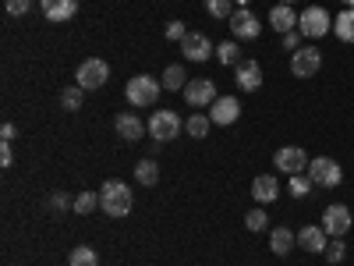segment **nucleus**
<instances>
[{
  "instance_id": "f257e3e1",
  "label": "nucleus",
  "mask_w": 354,
  "mask_h": 266,
  "mask_svg": "<svg viewBox=\"0 0 354 266\" xmlns=\"http://www.w3.org/2000/svg\"><path fill=\"white\" fill-rule=\"evenodd\" d=\"M131 206H135V192L124 185V181H106L100 188V210L113 220H121L131 213Z\"/></svg>"
},
{
  "instance_id": "f03ea898",
  "label": "nucleus",
  "mask_w": 354,
  "mask_h": 266,
  "mask_svg": "<svg viewBox=\"0 0 354 266\" xmlns=\"http://www.w3.org/2000/svg\"><path fill=\"white\" fill-rule=\"evenodd\" d=\"M160 78H153V75H135V78H128V85H124V96H128V103L138 110V107H153L156 100H160Z\"/></svg>"
},
{
  "instance_id": "7ed1b4c3",
  "label": "nucleus",
  "mask_w": 354,
  "mask_h": 266,
  "mask_svg": "<svg viewBox=\"0 0 354 266\" xmlns=\"http://www.w3.org/2000/svg\"><path fill=\"white\" fill-rule=\"evenodd\" d=\"M298 33H301V36H308V39H322V36H330V33H333V15H330L326 8H319V4L305 8V11L298 15Z\"/></svg>"
},
{
  "instance_id": "20e7f679",
  "label": "nucleus",
  "mask_w": 354,
  "mask_h": 266,
  "mask_svg": "<svg viewBox=\"0 0 354 266\" xmlns=\"http://www.w3.org/2000/svg\"><path fill=\"white\" fill-rule=\"evenodd\" d=\"M75 78H78L75 85H82L85 93H93V89H103V85H106V78H110V64L100 61V57H88V61L78 64Z\"/></svg>"
},
{
  "instance_id": "39448f33",
  "label": "nucleus",
  "mask_w": 354,
  "mask_h": 266,
  "mask_svg": "<svg viewBox=\"0 0 354 266\" xmlns=\"http://www.w3.org/2000/svg\"><path fill=\"white\" fill-rule=\"evenodd\" d=\"M308 177L319 185V188H337L344 181V167L333 160V157H315L308 163Z\"/></svg>"
},
{
  "instance_id": "423d86ee",
  "label": "nucleus",
  "mask_w": 354,
  "mask_h": 266,
  "mask_svg": "<svg viewBox=\"0 0 354 266\" xmlns=\"http://www.w3.org/2000/svg\"><path fill=\"white\" fill-rule=\"evenodd\" d=\"M181 128H185V121H181L174 110H156V114L149 117V135H153L156 142L177 139V135H181Z\"/></svg>"
},
{
  "instance_id": "0eeeda50",
  "label": "nucleus",
  "mask_w": 354,
  "mask_h": 266,
  "mask_svg": "<svg viewBox=\"0 0 354 266\" xmlns=\"http://www.w3.org/2000/svg\"><path fill=\"white\" fill-rule=\"evenodd\" d=\"M319 68H322V53L315 46H301L290 53V75L294 78H312V75H319Z\"/></svg>"
},
{
  "instance_id": "6e6552de",
  "label": "nucleus",
  "mask_w": 354,
  "mask_h": 266,
  "mask_svg": "<svg viewBox=\"0 0 354 266\" xmlns=\"http://www.w3.org/2000/svg\"><path fill=\"white\" fill-rule=\"evenodd\" d=\"M351 210L344 202H333V206H326V210H322V231L330 234V238H344V234L351 231Z\"/></svg>"
},
{
  "instance_id": "1a4fd4ad",
  "label": "nucleus",
  "mask_w": 354,
  "mask_h": 266,
  "mask_svg": "<svg viewBox=\"0 0 354 266\" xmlns=\"http://www.w3.org/2000/svg\"><path fill=\"white\" fill-rule=\"evenodd\" d=\"M273 163H277V170H283V174H305L312 160L305 157L301 145H283V150H277Z\"/></svg>"
},
{
  "instance_id": "9d476101",
  "label": "nucleus",
  "mask_w": 354,
  "mask_h": 266,
  "mask_svg": "<svg viewBox=\"0 0 354 266\" xmlns=\"http://www.w3.org/2000/svg\"><path fill=\"white\" fill-rule=\"evenodd\" d=\"M227 25H230V33H234V39H255L259 33H262V21L248 11V8H238L230 18H227Z\"/></svg>"
},
{
  "instance_id": "9b49d317",
  "label": "nucleus",
  "mask_w": 354,
  "mask_h": 266,
  "mask_svg": "<svg viewBox=\"0 0 354 266\" xmlns=\"http://www.w3.org/2000/svg\"><path fill=\"white\" fill-rule=\"evenodd\" d=\"M185 103L188 107H213L216 103V85L213 78H192L185 85Z\"/></svg>"
},
{
  "instance_id": "f8f14e48",
  "label": "nucleus",
  "mask_w": 354,
  "mask_h": 266,
  "mask_svg": "<svg viewBox=\"0 0 354 266\" xmlns=\"http://www.w3.org/2000/svg\"><path fill=\"white\" fill-rule=\"evenodd\" d=\"M181 53L188 57V61L202 64V61H209V57H216V46L209 43V36H202V33H188L181 39Z\"/></svg>"
},
{
  "instance_id": "ddd939ff",
  "label": "nucleus",
  "mask_w": 354,
  "mask_h": 266,
  "mask_svg": "<svg viewBox=\"0 0 354 266\" xmlns=\"http://www.w3.org/2000/svg\"><path fill=\"white\" fill-rule=\"evenodd\" d=\"M238 117H241V103H238V96H220V100L209 107V121L220 125V128L234 125Z\"/></svg>"
},
{
  "instance_id": "4468645a",
  "label": "nucleus",
  "mask_w": 354,
  "mask_h": 266,
  "mask_svg": "<svg viewBox=\"0 0 354 266\" xmlns=\"http://www.w3.org/2000/svg\"><path fill=\"white\" fill-rule=\"evenodd\" d=\"M39 4H43L46 21H53V25L71 21V18L78 15V0H39Z\"/></svg>"
},
{
  "instance_id": "2eb2a0df",
  "label": "nucleus",
  "mask_w": 354,
  "mask_h": 266,
  "mask_svg": "<svg viewBox=\"0 0 354 266\" xmlns=\"http://www.w3.org/2000/svg\"><path fill=\"white\" fill-rule=\"evenodd\" d=\"M234 82H238L241 93H255V89L262 85V68H259V61H241L238 68H234Z\"/></svg>"
},
{
  "instance_id": "dca6fc26",
  "label": "nucleus",
  "mask_w": 354,
  "mask_h": 266,
  "mask_svg": "<svg viewBox=\"0 0 354 266\" xmlns=\"http://www.w3.org/2000/svg\"><path fill=\"white\" fill-rule=\"evenodd\" d=\"M270 25H273V33L287 36V33H294V28H298V11H294L290 4H273V11H270Z\"/></svg>"
},
{
  "instance_id": "f3484780",
  "label": "nucleus",
  "mask_w": 354,
  "mask_h": 266,
  "mask_svg": "<svg viewBox=\"0 0 354 266\" xmlns=\"http://www.w3.org/2000/svg\"><path fill=\"white\" fill-rule=\"evenodd\" d=\"M298 245H301L305 252H326L330 234L322 231V224H319V227H301V231H298Z\"/></svg>"
},
{
  "instance_id": "a211bd4d",
  "label": "nucleus",
  "mask_w": 354,
  "mask_h": 266,
  "mask_svg": "<svg viewBox=\"0 0 354 266\" xmlns=\"http://www.w3.org/2000/svg\"><path fill=\"white\" fill-rule=\"evenodd\" d=\"M113 128H117V135H121L124 142H138L142 132H145V125L138 121V114H117Z\"/></svg>"
},
{
  "instance_id": "6ab92c4d",
  "label": "nucleus",
  "mask_w": 354,
  "mask_h": 266,
  "mask_svg": "<svg viewBox=\"0 0 354 266\" xmlns=\"http://www.w3.org/2000/svg\"><path fill=\"white\" fill-rule=\"evenodd\" d=\"M252 195L259 199V202H277V195H280V181L273 174H259L255 181H252Z\"/></svg>"
},
{
  "instance_id": "aec40b11",
  "label": "nucleus",
  "mask_w": 354,
  "mask_h": 266,
  "mask_svg": "<svg viewBox=\"0 0 354 266\" xmlns=\"http://www.w3.org/2000/svg\"><path fill=\"white\" fill-rule=\"evenodd\" d=\"M294 245H298V234H294L290 227H273V231H270V249H273L277 256H287Z\"/></svg>"
},
{
  "instance_id": "412c9836",
  "label": "nucleus",
  "mask_w": 354,
  "mask_h": 266,
  "mask_svg": "<svg viewBox=\"0 0 354 266\" xmlns=\"http://www.w3.org/2000/svg\"><path fill=\"white\" fill-rule=\"evenodd\" d=\"M135 181H138V185H145V188H153V185L160 181V163H156L153 157L138 160V163H135Z\"/></svg>"
},
{
  "instance_id": "4be33fe9",
  "label": "nucleus",
  "mask_w": 354,
  "mask_h": 266,
  "mask_svg": "<svg viewBox=\"0 0 354 266\" xmlns=\"http://www.w3.org/2000/svg\"><path fill=\"white\" fill-rule=\"evenodd\" d=\"M333 33H337L340 43H354V8H344L333 18Z\"/></svg>"
},
{
  "instance_id": "5701e85b",
  "label": "nucleus",
  "mask_w": 354,
  "mask_h": 266,
  "mask_svg": "<svg viewBox=\"0 0 354 266\" xmlns=\"http://www.w3.org/2000/svg\"><path fill=\"white\" fill-rule=\"evenodd\" d=\"M216 61L220 64H227V68H238L245 57H241V46H238V39H227V43H220L216 46Z\"/></svg>"
},
{
  "instance_id": "b1692460",
  "label": "nucleus",
  "mask_w": 354,
  "mask_h": 266,
  "mask_svg": "<svg viewBox=\"0 0 354 266\" xmlns=\"http://www.w3.org/2000/svg\"><path fill=\"white\" fill-rule=\"evenodd\" d=\"M185 85H188V71L181 64H170L163 71V89H170V93H185Z\"/></svg>"
},
{
  "instance_id": "393cba45",
  "label": "nucleus",
  "mask_w": 354,
  "mask_h": 266,
  "mask_svg": "<svg viewBox=\"0 0 354 266\" xmlns=\"http://www.w3.org/2000/svg\"><path fill=\"white\" fill-rule=\"evenodd\" d=\"M209 114H192L188 117V121H185V132L192 135V139H205V135H209Z\"/></svg>"
},
{
  "instance_id": "a878e982",
  "label": "nucleus",
  "mask_w": 354,
  "mask_h": 266,
  "mask_svg": "<svg viewBox=\"0 0 354 266\" xmlns=\"http://www.w3.org/2000/svg\"><path fill=\"white\" fill-rule=\"evenodd\" d=\"M68 266H100V256H96V249L78 245V249H71V256H68Z\"/></svg>"
},
{
  "instance_id": "bb28decb",
  "label": "nucleus",
  "mask_w": 354,
  "mask_h": 266,
  "mask_svg": "<svg viewBox=\"0 0 354 266\" xmlns=\"http://www.w3.org/2000/svg\"><path fill=\"white\" fill-rule=\"evenodd\" d=\"M312 188H315V181H312L308 174H290V195H294V199L312 195Z\"/></svg>"
},
{
  "instance_id": "cd10ccee",
  "label": "nucleus",
  "mask_w": 354,
  "mask_h": 266,
  "mask_svg": "<svg viewBox=\"0 0 354 266\" xmlns=\"http://www.w3.org/2000/svg\"><path fill=\"white\" fill-rule=\"evenodd\" d=\"M205 11H209L216 21H223V18H230L238 8H234V0H205Z\"/></svg>"
},
{
  "instance_id": "c85d7f7f",
  "label": "nucleus",
  "mask_w": 354,
  "mask_h": 266,
  "mask_svg": "<svg viewBox=\"0 0 354 266\" xmlns=\"http://www.w3.org/2000/svg\"><path fill=\"white\" fill-rule=\"evenodd\" d=\"M100 206V195L96 192H78L75 195V213H93Z\"/></svg>"
},
{
  "instance_id": "c756f323",
  "label": "nucleus",
  "mask_w": 354,
  "mask_h": 266,
  "mask_svg": "<svg viewBox=\"0 0 354 266\" xmlns=\"http://www.w3.org/2000/svg\"><path fill=\"white\" fill-rule=\"evenodd\" d=\"M82 93H85L82 85H68L64 93H61V107H64V110H78V107H82Z\"/></svg>"
},
{
  "instance_id": "7c9ffc66",
  "label": "nucleus",
  "mask_w": 354,
  "mask_h": 266,
  "mask_svg": "<svg viewBox=\"0 0 354 266\" xmlns=\"http://www.w3.org/2000/svg\"><path fill=\"white\" fill-rule=\"evenodd\" d=\"M245 227L248 231H266V227H270V217H266V210H248V217H245Z\"/></svg>"
},
{
  "instance_id": "2f4dec72",
  "label": "nucleus",
  "mask_w": 354,
  "mask_h": 266,
  "mask_svg": "<svg viewBox=\"0 0 354 266\" xmlns=\"http://www.w3.org/2000/svg\"><path fill=\"white\" fill-rule=\"evenodd\" d=\"M4 8H8L11 18H21V15L32 11V0H4Z\"/></svg>"
},
{
  "instance_id": "473e14b6",
  "label": "nucleus",
  "mask_w": 354,
  "mask_h": 266,
  "mask_svg": "<svg viewBox=\"0 0 354 266\" xmlns=\"http://www.w3.org/2000/svg\"><path fill=\"white\" fill-rule=\"evenodd\" d=\"M322 256H326L330 263H344V256H347V245H344L340 238H333V245H326V252H322Z\"/></svg>"
},
{
  "instance_id": "72a5a7b5",
  "label": "nucleus",
  "mask_w": 354,
  "mask_h": 266,
  "mask_svg": "<svg viewBox=\"0 0 354 266\" xmlns=\"http://www.w3.org/2000/svg\"><path fill=\"white\" fill-rule=\"evenodd\" d=\"M185 36H188L185 21H170V25H167V39H170V43H181Z\"/></svg>"
},
{
  "instance_id": "f704fd0d",
  "label": "nucleus",
  "mask_w": 354,
  "mask_h": 266,
  "mask_svg": "<svg viewBox=\"0 0 354 266\" xmlns=\"http://www.w3.org/2000/svg\"><path fill=\"white\" fill-rule=\"evenodd\" d=\"M50 206H53L57 213H61V210H75V199H68L64 192H53V195H50Z\"/></svg>"
},
{
  "instance_id": "c9c22d12",
  "label": "nucleus",
  "mask_w": 354,
  "mask_h": 266,
  "mask_svg": "<svg viewBox=\"0 0 354 266\" xmlns=\"http://www.w3.org/2000/svg\"><path fill=\"white\" fill-rule=\"evenodd\" d=\"M283 50H290V53H294V50H301V33H298V28L283 36Z\"/></svg>"
},
{
  "instance_id": "e433bc0d",
  "label": "nucleus",
  "mask_w": 354,
  "mask_h": 266,
  "mask_svg": "<svg viewBox=\"0 0 354 266\" xmlns=\"http://www.w3.org/2000/svg\"><path fill=\"white\" fill-rule=\"evenodd\" d=\"M15 163V153H11V142L0 145V167H11Z\"/></svg>"
},
{
  "instance_id": "4c0bfd02",
  "label": "nucleus",
  "mask_w": 354,
  "mask_h": 266,
  "mask_svg": "<svg viewBox=\"0 0 354 266\" xmlns=\"http://www.w3.org/2000/svg\"><path fill=\"white\" fill-rule=\"evenodd\" d=\"M15 135H18V128H15V125H11V121H8V125H4V128H0V139H4V142H11V139H15Z\"/></svg>"
},
{
  "instance_id": "58836bf2",
  "label": "nucleus",
  "mask_w": 354,
  "mask_h": 266,
  "mask_svg": "<svg viewBox=\"0 0 354 266\" xmlns=\"http://www.w3.org/2000/svg\"><path fill=\"white\" fill-rule=\"evenodd\" d=\"M234 4H238V8H248V4H252V0H234Z\"/></svg>"
},
{
  "instance_id": "ea45409f",
  "label": "nucleus",
  "mask_w": 354,
  "mask_h": 266,
  "mask_svg": "<svg viewBox=\"0 0 354 266\" xmlns=\"http://www.w3.org/2000/svg\"><path fill=\"white\" fill-rule=\"evenodd\" d=\"M277 4H298V0H277Z\"/></svg>"
},
{
  "instance_id": "a19ab883",
  "label": "nucleus",
  "mask_w": 354,
  "mask_h": 266,
  "mask_svg": "<svg viewBox=\"0 0 354 266\" xmlns=\"http://www.w3.org/2000/svg\"><path fill=\"white\" fill-rule=\"evenodd\" d=\"M344 4H347V8H354V0H344Z\"/></svg>"
}]
</instances>
